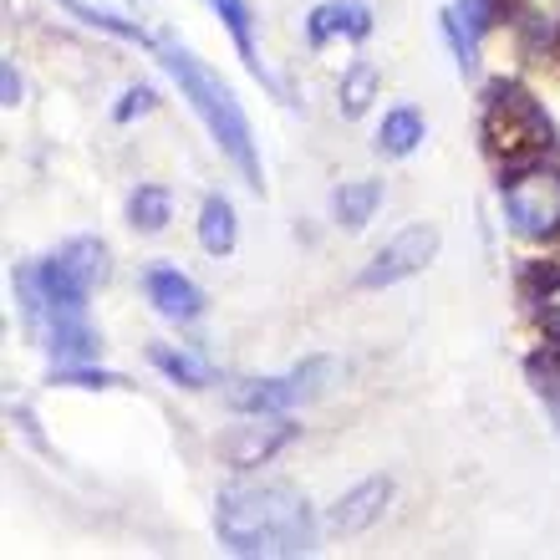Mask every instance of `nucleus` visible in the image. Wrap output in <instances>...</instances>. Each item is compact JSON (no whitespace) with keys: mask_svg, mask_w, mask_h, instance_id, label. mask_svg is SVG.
<instances>
[{"mask_svg":"<svg viewBox=\"0 0 560 560\" xmlns=\"http://www.w3.org/2000/svg\"><path fill=\"white\" fill-rule=\"evenodd\" d=\"M387 500H393V479H362V485L347 489V494L331 504V515H326V530H337V535H362V530H372V525L383 520Z\"/></svg>","mask_w":560,"mask_h":560,"instance_id":"nucleus-10","label":"nucleus"},{"mask_svg":"<svg viewBox=\"0 0 560 560\" xmlns=\"http://www.w3.org/2000/svg\"><path fill=\"white\" fill-rule=\"evenodd\" d=\"M209 11L224 21V31H230V42H235L240 61H245V72L255 77V82H266L270 97H280L285 103V88H280V77L266 67V57H260V46H255V15H250V0H209Z\"/></svg>","mask_w":560,"mask_h":560,"instance_id":"nucleus-9","label":"nucleus"},{"mask_svg":"<svg viewBox=\"0 0 560 560\" xmlns=\"http://www.w3.org/2000/svg\"><path fill=\"white\" fill-rule=\"evenodd\" d=\"M214 535L230 556H311L316 515L291 485H230L214 500Z\"/></svg>","mask_w":560,"mask_h":560,"instance_id":"nucleus-1","label":"nucleus"},{"mask_svg":"<svg viewBox=\"0 0 560 560\" xmlns=\"http://www.w3.org/2000/svg\"><path fill=\"white\" fill-rule=\"evenodd\" d=\"M153 103H159V97H153V88H128V92H122V103L113 107V118L133 122V118H143V113H153Z\"/></svg>","mask_w":560,"mask_h":560,"instance_id":"nucleus-24","label":"nucleus"},{"mask_svg":"<svg viewBox=\"0 0 560 560\" xmlns=\"http://www.w3.org/2000/svg\"><path fill=\"white\" fill-rule=\"evenodd\" d=\"M331 377H337V362L331 357H311L285 377H240L224 398H230L235 413H291L301 402L322 398Z\"/></svg>","mask_w":560,"mask_h":560,"instance_id":"nucleus-6","label":"nucleus"},{"mask_svg":"<svg viewBox=\"0 0 560 560\" xmlns=\"http://www.w3.org/2000/svg\"><path fill=\"white\" fill-rule=\"evenodd\" d=\"M454 5H458L464 15H469V21H474L479 31L489 26V11H494V0H454Z\"/></svg>","mask_w":560,"mask_h":560,"instance_id":"nucleus-27","label":"nucleus"},{"mask_svg":"<svg viewBox=\"0 0 560 560\" xmlns=\"http://www.w3.org/2000/svg\"><path fill=\"white\" fill-rule=\"evenodd\" d=\"M418 143H423V118H418L413 107H393V113L383 118V128H377V153H387V159H408Z\"/></svg>","mask_w":560,"mask_h":560,"instance_id":"nucleus-20","label":"nucleus"},{"mask_svg":"<svg viewBox=\"0 0 560 560\" xmlns=\"http://www.w3.org/2000/svg\"><path fill=\"white\" fill-rule=\"evenodd\" d=\"M143 291H148V301H153V311H159L163 322H194V316L205 311V291H199V285H194L184 270H174V266L148 270Z\"/></svg>","mask_w":560,"mask_h":560,"instance_id":"nucleus-11","label":"nucleus"},{"mask_svg":"<svg viewBox=\"0 0 560 560\" xmlns=\"http://www.w3.org/2000/svg\"><path fill=\"white\" fill-rule=\"evenodd\" d=\"M148 362L178 387H209L214 383V368H209L205 357L184 352V347H148Z\"/></svg>","mask_w":560,"mask_h":560,"instance_id":"nucleus-18","label":"nucleus"},{"mask_svg":"<svg viewBox=\"0 0 560 560\" xmlns=\"http://www.w3.org/2000/svg\"><path fill=\"white\" fill-rule=\"evenodd\" d=\"M546 311H550V316H556V322H560V280H556V285H550V291H546Z\"/></svg>","mask_w":560,"mask_h":560,"instance_id":"nucleus-28","label":"nucleus"},{"mask_svg":"<svg viewBox=\"0 0 560 560\" xmlns=\"http://www.w3.org/2000/svg\"><path fill=\"white\" fill-rule=\"evenodd\" d=\"M504 220L520 240H550L560 235V168L550 163H530L500 184Z\"/></svg>","mask_w":560,"mask_h":560,"instance_id":"nucleus-5","label":"nucleus"},{"mask_svg":"<svg viewBox=\"0 0 560 560\" xmlns=\"http://www.w3.org/2000/svg\"><path fill=\"white\" fill-rule=\"evenodd\" d=\"M67 11L82 21V26H97V31H107V36H118V42H133V46H153V36H148L138 21H122V15H113V11H103V5H88V0H61Z\"/></svg>","mask_w":560,"mask_h":560,"instance_id":"nucleus-21","label":"nucleus"},{"mask_svg":"<svg viewBox=\"0 0 560 560\" xmlns=\"http://www.w3.org/2000/svg\"><path fill=\"white\" fill-rule=\"evenodd\" d=\"M530 372H535L540 398L550 402V413H556V423H560V368H540V362H530Z\"/></svg>","mask_w":560,"mask_h":560,"instance_id":"nucleus-25","label":"nucleus"},{"mask_svg":"<svg viewBox=\"0 0 560 560\" xmlns=\"http://www.w3.org/2000/svg\"><path fill=\"white\" fill-rule=\"evenodd\" d=\"M485 153L500 168H530V163H546V153L556 148V128H550L546 107L535 103L520 82H494L485 97Z\"/></svg>","mask_w":560,"mask_h":560,"instance_id":"nucleus-4","label":"nucleus"},{"mask_svg":"<svg viewBox=\"0 0 560 560\" xmlns=\"http://www.w3.org/2000/svg\"><path fill=\"white\" fill-rule=\"evenodd\" d=\"M439 245H443V235L433 230V224H408V230H398L383 250L372 255L368 270L357 276V285H362V291L398 285V280H408V276H418V270L433 266V260H439Z\"/></svg>","mask_w":560,"mask_h":560,"instance_id":"nucleus-7","label":"nucleus"},{"mask_svg":"<svg viewBox=\"0 0 560 560\" xmlns=\"http://www.w3.org/2000/svg\"><path fill=\"white\" fill-rule=\"evenodd\" d=\"M42 337H46V352L57 362H92L97 347H103V337L88 326V316H57V322L42 326Z\"/></svg>","mask_w":560,"mask_h":560,"instance_id":"nucleus-13","label":"nucleus"},{"mask_svg":"<svg viewBox=\"0 0 560 560\" xmlns=\"http://www.w3.org/2000/svg\"><path fill=\"white\" fill-rule=\"evenodd\" d=\"M331 36H347V42H368L372 36V11L362 0H326L306 15V42L322 51Z\"/></svg>","mask_w":560,"mask_h":560,"instance_id":"nucleus-12","label":"nucleus"},{"mask_svg":"<svg viewBox=\"0 0 560 560\" xmlns=\"http://www.w3.org/2000/svg\"><path fill=\"white\" fill-rule=\"evenodd\" d=\"M510 21L530 46L560 42V0H510Z\"/></svg>","mask_w":560,"mask_h":560,"instance_id":"nucleus-16","label":"nucleus"},{"mask_svg":"<svg viewBox=\"0 0 560 560\" xmlns=\"http://www.w3.org/2000/svg\"><path fill=\"white\" fill-rule=\"evenodd\" d=\"M107 280V245L92 235L67 240L51 260L15 270V295L31 326H46L57 316H88V295Z\"/></svg>","mask_w":560,"mask_h":560,"instance_id":"nucleus-3","label":"nucleus"},{"mask_svg":"<svg viewBox=\"0 0 560 560\" xmlns=\"http://www.w3.org/2000/svg\"><path fill=\"white\" fill-rule=\"evenodd\" d=\"M235 240H240L235 205H230L224 194H209L205 209H199V245H205L214 260H224V255L235 250Z\"/></svg>","mask_w":560,"mask_h":560,"instance_id":"nucleus-15","label":"nucleus"},{"mask_svg":"<svg viewBox=\"0 0 560 560\" xmlns=\"http://www.w3.org/2000/svg\"><path fill=\"white\" fill-rule=\"evenodd\" d=\"M159 61H163V72L178 82V97L194 107V118L205 122V133L214 138L224 159L240 168V178H245L250 189H266V168H260V148H255L250 118H245L240 97L230 92V82H224L220 72H209L205 61L178 42H159Z\"/></svg>","mask_w":560,"mask_h":560,"instance_id":"nucleus-2","label":"nucleus"},{"mask_svg":"<svg viewBox=\"0 0 560 560\" xmlns=\"http://www.w3.org/2000/svg\"><path fill=\"white\" fill-rule=\"evenodd\" d=\"M51 383H57V387H122L128 377H118V372H103V368H82V362H57Z\"/></svg>","mask_w":560,"mask_h":560,"instance_id":"nucleus-23","label":"nucleus"},{"mask_svg":"<svg viewBox=\"0 0 560 560\" xmlns=\"http://www.w3.org/2000/svg\"><path fill=\"white\" fill-rule=\"evenodd\" d=\"M377 88H383L377 67H372V61H352V67L341 72V88H337L341 118H362V113L372 107V97H377Z\"/></svg>","mask_w":560,"mask_h":560,"instance_id":"nucleus-19","label":"nucleus"},{"mask_svg":"<svg viewBox=\"0 0 560 560\" xmlns=\"http://www.w3.org/2000/svg\"><path fill=\"white\" fill-rule=\"evenodd\" d=\"M377 205H383V178H352L331 194V214H337L341 230H368Z\"/></svg>","mask_w":560,"mask_h":560,"instance_id":"nucleus-14","label":"nucleus"},{"mask_svg":"<svg viewBox=\"0 0 560 560\" xmlns=\"http://www.w3.org/2000/svg\"><path fill=\"white\" fill-rule=\"evenodd\" d=\"M439 26H443V36H448V46H454V61L464 72H474V67H479V26H474L458 5H443Z\"/></svg>","mask_w":560,"mask_h":560,"instance_id":"nucleus-22","label":"nucleus"},{"mask_svg":"<svg viewBox=\"0 0 560 560\" xmlns=\"http://www.w3.org/2000/svg\"><path fill=\"white\" fill-rule=\"evenodd\" d=\"M0 92H5V97H0L5 107L21 103V77H15V61H0Z\"/></svg>","mask_w":560,"mask_h":560,"instance_id":"nucleus-26","label":"nucleus"},{"mask_svg":"<svg viewBox=\"0 0 560 560\" xmlns=\"http://www.w3.org/2000/svg\"><path fill=\"white\" fill-rule=\"evenodd\" d=\"M291 439H295V423H285L280 413H250V423H235L220 439V454L235 469H255V464H270Z\"/></svg>","mask_w":560,"mask_h":560,"instance_id":"nucleus-8","label":"nucleus"},{"mask_svg":"<svg viewBox=\"0 0 560 560\" xmlns=\"http://www.w3.org/2000/svg\"><path fill=\"white\" fill-rule=\"evenodd\" d=\"M168 220H174V194L163 184H138L128 199V224L138 235H159V230H168Z\"/></svg>","mask_w":560,"mask_h":560,"instance_id":"nucleus-17","label":"nucleus"}]
</instances>
